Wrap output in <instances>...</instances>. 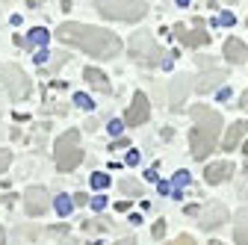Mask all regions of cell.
Wrapping results in <instances>:
<instances>
[{"instance_id": "6da1fadb", "label": "cell", "mask_w": 248, "mask_h": 245, "mask_svg": "<svg viewBox=\"0 0 248 245\" xmlns=\"http://www.w3.org/2000/svg\"><path fill=\"white\" fill-rule=\"evenodd\" d=\"M56 39H59L62 45L80 47V50H86L89 56H98V59H112V56L121 53V39H118L115 33L101 30V27H89V24H74V21L59 24Z\"/></svg>"}, {"instance_id": "7a4b0ae2", "label": "cell", "mask_w": 248, "mask_h": 245, "mask_svg": "<svg viewBox=\"0 0 248 245\" xmlns=\"http://www.w3.org/2000/svg\"><path fill=\"white\" fill-rule=\"evenodd\" d=\"M192 118H195V127L189 133V148H192V157L195 160H204L216 151V142H219V130H222V115L210 109V107H201L195 104L192 107Z\"/></svg>"}, {"instance_id": "3957f363", "label": "cell", "mask_w": 248, "mask_h": 245, "mask_svg": "<svg viewBox=\"0 0 248 245\" xmlns=\"http://www.w3.org/2000/svg\"><path fill=\"white\" fill-rule=\"evenodd\" d=\"M95 6L104 18L112 21H142L148 12L142 0H95Z\"/></svg>"}, {"instance_id": "277c9868", "label": "cell", "mask_w": 248, "mask_h": 245, "mask_svg": "<svg viewBox=\"0 0 248 245\" xmlns=\"http://www.w3.org/2000/svg\"><path fill=\"white\" fill-rule=\"evenodd\" d=\"M56 166L59 171H74L83 163V151H80V133L77 130H65L56 142Z\"/></svg>"}, {"instance_id": "5b68a950", "label": "cell", "mask_w": 248, "mask_h": 245, "mask_svg": "<svg viewBox=\"0 0 248 245\" xmlns=\"http://www.w3.org/2000/svg\"><path fill=\"white\" fill-rule=\"evenodd\" d=\"M130 53H133V59L136 62H142V65H157L160 59L166 56V50L157 45V39H154L151 33H136L133 39H130Z\"/></svg>"}, {"instance_id": "8992f818", "label": "cell", "mask_w": 248, "mask_h": 245, "mask_svg": "<svg viewBox=\"0 0 248 245\" xmlns=\"http://www.w3.org/2000/svg\"><path fill=\"white\" fill-rule=\"evenodd\" d=\"M3 86H6V92L15 101H24L30 95V89H33L30 80H27V74L18 65H3Z\"/></svg>"}, {"instance_id": "52a82bcc", "label": "cell", "mask_w": 248, "mask_h": 245, "mask_svg": "<svg viewBox=\"0 0 248 245\" xmlns=\"http://www.w3.org/2000/svg\"><path fill=\"white\" fill-rule=\"evenodd\" d=\"M151 115V104H148V95L145 92H136L133 95V104L127 107V112H124V124H130V127H139L145 124Z\"/></svg>"}, {"instance_id": "ba28073f", "label": "cell", "mask_w": 248, "mask_h": 245, "mask_svg": "<svg viewBox=\"0 0 248 245\" xmlns=\"http://www.w3.org/2000/svg\"><path fill=\"white\" fill-rule=\"evenodd\" d=\"M174 36H177L183 45H189V47H201V45L210 42V33H204V21H201V18L192 21V30H186L183 24H177V27H174Z\"/></svg>"}, {"instance_id": "9c48e42d", "label": "cell", "mask_w": 248, "mask_h": 245, "mask_svg": "<svg viewBox=\"0 0 248 245\" xmlns=\"http://www.w3.org/2000/svg\"><path fill=\"white\" fill-rule=\"evenodd\" d=\"M24 207H27L30 216H42V213H47V207H50V198H47V192L42 186H30L24 192Z\"/></svg>"}, {"instance_id": "30bf717a", "label": "cell", "mask_w": 248, "mask_h": 245, "mask_svg": "<svg viewBox=\"0 0 248 245\" xmlns=\"http://www.w3.org/2000/svg\"><path fill=\"white\" fill-rule=\"evenodd\" d=\"M222 222H228V207L219 204V201H213V204L201 213V228H204V230H216Z\"/></svg>"}, {"instance_id": "8fae6325", "label": "cell", "mask_w": 248, "mask_h": 245, "mask_svg": "<svg viewBox=\"0 0 248 245\" xmlns=\"http://www.w3.org/2000/svg\"><path fill=\"white\" fill-rule=\"evenodd\" d=\"M231 174H233V163L222 160V163H213V166H207V171H204V180H207V183H225Z\"/></svg>"}, {"instance_id": "7c38bea8", "label": "cell", "mask_w": 248, "mask_h": 245, "mask_svg": "<svg viewBox=\"0 0 248 245\" xmlns=\"http://www.w3.org/2000/svg\"><path fill=\"white\" fill-rule=\"evenodd\" d=\"M233 239L239 245H248V207H242L233 219Z\"/></svg>"}, {"instance_id": "4fadbf2b", "label": "cell", "mask_w": 248, "mask_h": 245, "mask_svg": "<svg viewBox=\"0 0 248 245\" xmlns=\"http://www.w3.org/2000/svg\"><path fill=\"white\" fill-rule=\"evenodd\" d=\"M186 92H189V77H177L171 83V92H169V98H171V109H180L183 98H186Z\"/></svg>"}, {"instance_id": "5bb4252c", "label": "cell", "mask_w": 248, "mask_h": 245, "mask_svg": "<svg viewBox=\"0 0 248 245\" xmlns=\"http://www.w3.org/2000/svg\"><path fill=\"white\" fill-rule=\"evenodd\" d=\"M225 56L231 59V62L239 65V62H245V59H248V47H245L239 39H228V42H225Z\"/></svg>"}, {"instance_id": "9a60e30c", "label": "cell", "mask_w": 248, "mask_h": 245, "mask_svg": "<svg viewBox=\"0 0 248 245\" xmlns=\"http://www.w3.org/2000/svg\"><path fill=\"white\" fill-rule=\"evenodd\" d=\"M222 80H228V74H225V71H219V68H216V71H207V74H204V77H201V80L195 83V89H198L201 95H204V92H213V89L219 86Z\"/></svg>"}, {"instance_id": "2e32d148", "label": "cell", "mask_w": 248, "mask_h": 245, "mask_svg": "<svg viewBox=\"0 0 248 245\" xmlns=\"http://www.w3.org/2000/svg\"><path fill=\"white\" fill-rule=\"evenodd\" d=\"M245 133H248V121H236V124H231L228 127V136H225V151H233Z\"/></svg>"}, {"instance_id": "e0dca14e", "label": "cell", "mask_w": 248, "mask_h": 245, "mask_svg": "<svg viewBox=\"0 0 248 245\" xmlns=\"http://www.w3.org/2000/svg\"><path fill=\"white\" fill-rule=\"evenodd\" d=\"M86 80H89L92 89H98V92H104V95H109V80H107L104 71H98V68H86Z\"/></svg>"}, {"instance_id": "ac0fdd59", "label": "cell", "mask_w": 248, "mask_h": 245, "mask_svg": "<svg viewBox=\"0 0 248 245\" xmlns=\"http://www.w3.org/2000/svg\"><path fill=\"white\" fill-rule=\"evenodd\" d=\"M121 192H124V195H133V198H142V195H145V186H142L139 180H130V177H127V180H121Z\"/></svg>"}, {"instance_id": "d6986e66", "label": "cell", "mask_w": 248, "mask_h": 245, "mask_svg": "<svg viewBox=\"0 0 248 245\" xmlns=\"http://www.w3.org/2000/svg\"><path fill=\"white\" fill-rule=\"evenodd\" d=\"M56 210H59V216H68V213L74 210V201L68 195H62V198H56Z\"/></svg>"}, {"instance_id": "ffe728a7", "label": "cell", "mask_w": 248, "mask_h": 245, "mask_svg": "<svg viewBox=\"0 0 248 245\" xmlns=\"http://www.w3.org/2000/svg\"><path fill=\"white\" fill-rule=\"evenodd\" d=\"M112 225L107 219H95V222H83V230H109Z\"/></svg>"}, {"instance_id": "44dd1931", "label": "cell", "mask_w": 248, "mask_h": 245, "mask_svg": "<svg viewBox=\"0 0 248 245\" xmlns=\"http://www.w3.org/2000/svg\"><path fill=\"white\" fill-rule=\"evenodd\" d=\"M92 186H95V189H107V186H109V177L101 174V171H98V174H92Z\"/></svg>"}, {"instance_id": "7402d4cb", "label": "cell", "mask_w": 248, "mask_h": 245, "mask_svg": "<svg viewBox=\"0 0 248 245\" xmlns=\"http://www.w3.org/2000/svg\"><path fill=\"white\" fill-rule=\"evenodd\" d=\"M30 42H36V45H45V42H47V33H45L42 27H36V30H33V36H30Z\"/></svg>"}, {"instance_id": "603a6c76", "label": "cell", "mask_w": 248, "mask_h": 245, "mask_svg": "<svg viewBox=\"0 0 248 245\" xmlns=\"http://www.w3.org/2000/svg\"><path fill=\"white\" fill-rule=\"evenodd\" d=\"M9 163H12V154H9V151H0V174L9 168Z\"/></svg>"}, {"instance_id": "cb8c5ba5", "label": "cell", "mask_w": 248, "mask_h": 245, "mask_svg": "<svg viewBox=\"0 0 248 245\" xmlns=\"http://www.w3.org/2000/svg\"><path fill=\"white\" fill-rule=\"evenodd\" d=\"M151 236H154V239H163V236H166V222H157V225H154V228H151Z\"/></svg>"}, {"instance_id": "d4e9b609", "label": "cell", "mask_w": 248, "mask_h": 245, "mask_svg": "<svg viewBox=\"0 0 248 245\" xmlns=\"http://www.w3.org/2000/svg\"><path fill=\"white\" fill-rule=\"evenodd\" d=\"M89 204H92V210H104L107 207V198L104 195H95V198H89Z\"/></svg>"}, {"instance_id": "484cf974", "label": "cell", "mask_w": 248, "mask_h": 245, "mask_svg": "<svg viewBox=\"0 0 248 245\" xmlns=\"http://www.w3.org/2000/svg\"><path fill=\"white\" fill-rule=\"evenodd\" d=\"M189 183V174L186 171H177V177H174V186H186Z\"/></svg>"}, {"instance_id": "4316f807", "label": "cell", "mask_w": 248, "mask_h": 245, "mask_svg": "<svg viewBox=\"0 0 248 245\" xmlns=\"http://www.w3.org/2000/svg\"><path fill=\"white\" fill-rule=\"evenodd\" d=\"M74 104H77V107H83V109H89V107H92V101H89L86 95H74Z\"/></svg>"}, {"instance_id": "83f0119b", "label": "cell", "mask_w": 248, "mask_h": 245, "mask_svg": "<svg viewBox=\"0 0 248 245\" xmlns=\"http://www.w3.org/2000/svg\"><path fill=\"white\" fill-rule=\"evenodd\" d=\"M171 245H195V239H192V236H186V233H183V236H177V239H174Z\"/></svg>"}, {"instance_id": "f1b7e54d", "label": "cell", "mask_w": 248, "mask_h": 245, "mask_svg": "<svg viewBox=\"0 0 248 245\" xmlns=\"http://www.w3.org/2000/svg\"><path fill=\"white\" fill-rule=\"evenodd\" d=\"M71 201H74V207H83L89 198H86V192H77V195H71Z\"/></svg>"}, {"instance_id": "f546056e", "label": "cell", "mask_w": 248, "mask_h": 245, "mask_svg": "<svg viewBox=\"0 0 248 245\" xmlns=\"http://www.w3.org/2000/svg\"><path fill=\"white\" fill-rule=\"evenodd\" d=\"M109 133H112V136L121 133V121H109Z\"/></svg>"}, {"instance_id": "4dcf8cb0", "label": "cell", "mask_w": 248, "mask_h": 245, "mask_svg": "<svg viewBox=\"0 0 248 245\" xmlns=\"http://www.w3.org/2000/svg\"><path fill=\"white\" fill-rule=\"evenodd\" d=\"M127 163H130V166L139 163V151H130V154H127Z\"/></svg>"}, {"instance_id": "1f68e13d", "label": "cell", "mask_w": 248, "mask_h": 245, "mask_svg": "<svg viewBox=\"0 0 248 245\" xmlns=\"http://www.w3.org/2000/svg\"><path fill=\"white\" fill-rule=\"evenodd\" d=\"M115 210H121V213H127V210H130V201H118V204H115Z\"/></svg>"}, {"instance_id": "d6a6232c", "label": "cell", "mask_w": 248, "mask_h": 245, "mask_svg": "<svg viewBox=\"0 0 248 245\" xmlns=\"http://www.w3.org/2000/svg\"><path fill=\"white\" fill-rule=\"evenodd\" d=\"M42 3H45V0H27V6H30V9H39Z\"/></svg>"}, {"instance_id": "836d02e7", "label": "cell", "mask_w": 248, "mask_h": 245, "mask_svg": "<svg viewBox=\"0 0 248 245\" xmlns=\"http://www.w3.org/2000/svg\"><path fill=\"white\" fill-rule=\"evenodd\" d=\"M239 107H242V109L248 112V92H242V104H239Z\"/></svg>"}, {"instance_id": "e575fe53", "label": "cell", "mask_w": 248, "mask_h": 245, "mask_svg": "<svg viewBox=\"0 0 248 245\" xmlns=\"http://www.w3.org/2000/svg\"><path fill=\"white\" fill-rule=\"evenodd\" d=\"M115 245H136V239H121V242H115Z\"/></svg>"}, {"instance_id": "d590c367", "label": "cell", "mask_w": 248, "mask_h": 245, "mask_svg": "<svg viewBox=\"0 0 248 245\" xmlns=\"http://www.w3.org/2000/svg\"><path fill=\"white\" fill-rule=\"evenodd\" d=\"M3 239H6V233H3V228H0V245H3Z\"/></svg>"}, {"instance_id": "8d00e7d4", "label": "cell", "mask_w": 248, "mask_h": 245, "mask_svg": "<svg viewBox=\"0 0 248 245\" xmlns=\"http://www.w3.org/2000/svg\"><path fill=\"white\" fill-rule=\"evenodd\" d=\"M245 154H248V142H245Z\"/></svg>"}, {"instance_id": "74e56055", "label": "cell", "mask_w": 248, "mask_h": 245, "mask_svg": "<svg viewBox=\"0 0 248 245\" xmlns=\"http://www.w3.org/2000/svg\"><path fill=\"white\" fill-rule=\"evenodd\" d=\"M213 245H222V242H213Z\"/></svg>"}]
</instances>
